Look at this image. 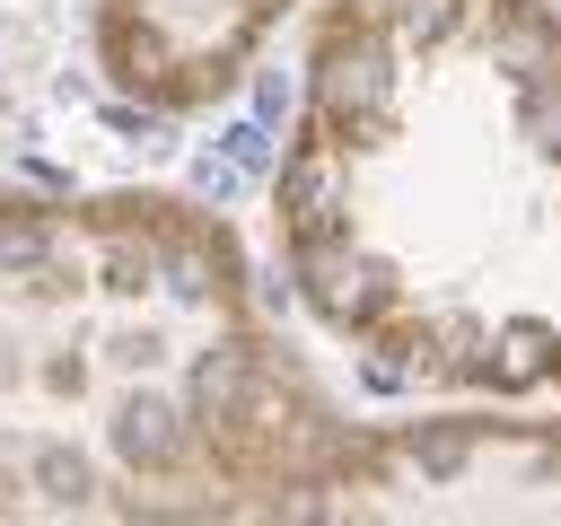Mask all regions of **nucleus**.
Returning <instances> with one entry per match:
<instances>
[{
	"mask_svg": "<svg viewBox=\"0 0 561 526\" xmlns=\"http://www.w3.org/2000/svg\"><path fill=\"white\" fill-rule=\"evenodd\" d=\"M272 228L368 368L561 403V0H324Z\"/></svg>",
	"mask_w": 561,
	"mask_h": 526,
	"instance_id": "obj_1",
	"label": "nucleus"
},
{
	"mask_svg": "<svg viewBox=\"0 0 561 526\" xmlns=\"http://www.w3.org/2000/svg\"><path fill=\"white\" fill-rule=\"evenodd\" d=\"M298 0H96V61L140 105H210Z\"/></svg>",
	"mask_w": 561,
	"mask_h": 526,
	"instance_id": "obj_4",
	"label": "nucleus"
},
{
	"mask_svg": "<svg viewBox=\"0 0 561 526\" xmlns=\"http://www.w3.org/2000/svg\"><path fill=\"white\" fill-rule=\"evenodd\" d=\"M342 438L219 219L0 167V517H307Z\"/></svg>",
	"mask_w": 561,
	"mask_h": 526,
	"instance_id": "obj_2",
	"label": "nucleus"
},
{
	"mask_svg": "<svg viewBox=\"0 0 561 526\" xmlns=\"http://www.w3.org/2000/svg\"><path fill=\"white\" fill-rule=\"evenodd\" d=\"M307 517H561V412L351 421Z\"/></svg>",
	"mask_w": 561,
	"mask_h": 526,
	"instance_id": "obj_3",
	"label": "nucleus"
}]
</instances>
